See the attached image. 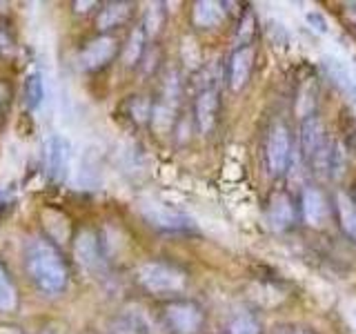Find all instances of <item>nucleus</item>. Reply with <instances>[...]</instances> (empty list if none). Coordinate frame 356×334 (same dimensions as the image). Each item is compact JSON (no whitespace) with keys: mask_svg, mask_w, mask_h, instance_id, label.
Returning a JSON list of instances; mask_svg holds the SVG:
<instances>
[{"mask_svg":"<svg viewBox=\"0 0 356 334\" xmlns=\"http://www.w3.org/2000/svg\"><path fill=\"white\" fill-rule=\"evenodd\" d=\"M300 207H303V218L309 228H321L327 218V203L323 194L314 187H307L300 198Z\"/></svg>","mask_w":356,"mask_h":334,"instance_id":"obj_10","label":"nucleus"},{"mask_svg":"<svg viewBox=\"0 0 356 334\" xmlns=\"http://www.w3.org/2000/svg\"><path fill=\"white\" fill-rule=\"evenodd\" d=\"M72 161V145L63 134H49L44 136L42 143V163H44V174L49 181L58 183L65 178L67 167Z\"/></svg>","mask_w":356,"mask_h":334,"instance_id":"obj_3","label":"nucleus"},{"mask_svg":"<svg viewBox=\"0 0 356 334\" xmlns=\"http://www.w3.org/2000/svg\"><path fill=\"white\" fill-rule=\"evenodd\" d=\"M170 328L178 334H196L200 323H203V315L194 303H172L165 312Z\"/></svg>","mask_w":356,"mask_h":334,"instance_id":"obj_6","label":"nucleus"},{"mask_svg":"<svg viewBox=\"0 0 356 334\" xmlns=\"http://www.w3.org/2000/svg\"><path fill=\"white\" fill-rule=\"evenodd\" d=\"M145 29H134V33L127 40V47H125V65H136L138 58L145 51Z\"/></svg>","mask_w":356,"mask_h":334,"instance_id":"obj_21","label":"nucleus"},{"mask_svg":"<svg viewBox=\"0 0 356 334\" xmlns=\"http://www.w3.org/2000/svg\"><path fill=\"white\" fill-rule=\"evenodd\" d=\"M321 67H323V72L327 74L330 81L337 85V87L345 89V92H348V89L356 83L354 72L343 61L334 58V56H323V58H321Z\"/></svg>","mask_w":356,"mask_h":334,"instance_id":"obj_14","label":"nucleus"},{"mask_svg":"<svg viewBox=\"0 0 356 334\" xmlns=\"http://www.w3.org/2000/svg\"><path fill=\"white\" fill-rule=\"evenodd\" d=\"M25 267L27 274L44 294H60L67 287V265L54 243L42 237H31L25 243Z\"/></svg>","mask_w":356,"mask_h":334,"instance_id":"obj_1","label":"nucleus"},{"mask_svg":"<svg viewBox=\"0 0 356 334\" xmlns=\"http://www.w3.org/2000/svg\"><path fill=\"white\" fill-rule=\"evenodd\" d=\"M118 51V42L111 36H100L85 45V49L78 56V67L83 72H96L105 67Z\"/></svg>","mask_w":356,"mask_h":334,"instance_id":"obj_4","label":"nucleus"},{"mask_svg":"<svg viewBox=\"0 0 356 334\" xmlns=\"http://www.w3.org/2000/svg\"><path fill=\"white\" fill-rule=\"evenodd\" d=\"M138 281L145 289H149L152 294H176V292H183L185 285H187V276L183 270L170 265V263H159V261H152V263H143L138 267Z\"/></svg>","mask_w":356,"mask_h":334,"instance_id":"obj_2","label":"nucleus"},{"mask_svg":"<svg viewBox=\"0 0 356 334\" xmlns=\"http://www.w3.org/2000/svg\"><path fill=\"white\" fill-rule=\"evenodd\" d=\"M305 22H307V27H312L316 33H330V22H327V18L323 16V14H318V11H307L305 14Z\"/></svg>","mask_w":356,"mask_h":334,"instance_id":"obj_24","label":"nucleus"},{"mask_svg":"<svg viewBox=\"0 0 356 334\" xmlns=\"http://www.w3.org/2000/svg\"><path fill=\"white\" fill-rule=\"evenodd\" d=\"M337 207H339V218H341L343 232L356 243V203L348 194H339Z\"/></svg>","mask_w":356,"mask_h":334,"instance_id":"obj_17","label":"nucleus"},{"mask_svg":"<svg viewBox=\"0 0 356 334\" xmlns=\"http://www.w3.org/2000/svg\"><path fill=\"white\" fill-rule=\"evenodd\" d=\"M140 212L154 228H161V230H185V228H189V218L183 214V212H178V209L165 205V203H159V200H143Z\"/></svg>","mask_w":356,"mask_h":334,"instance_id":"obj_5","label":"nucleus"},{"mask_svg":"<svg viewBox=\"0 0 356 334\" xmlns=\"http://www.w3.org/2000/svg\"><path fill=\"white\" fill-rule=\"evenodd\" d=\"M129 9H131L129 3H111V5H107L98 14V20H96L98 22V29L105 31V29H111V27L120 25V22L129 16Z\"/></svg>","mask_w":356,"mask_h":334,"instance_id":"obj_18","label":"nucleus"},{"mask_svg":"<svg viewBox=\"0 0 356 334\" xmlns=\"http://www.w3.org/2000/svg\"><path fill=\"white\" fill-rule=\"evenodd\" d=\"M294 334H312V332H307V330H296Z\"/></svg>","mask_w":356,"mask_h":334,"instance_id":"obj_31","label":"nucleus"},{"mask_svg":"<svg viewBox=\"0 0 356 334\" xmlns=\"http://www.w3.org/2000/svg\"><path fill=\"white\" fill-rule=\"evenodd\" d=\"M225 18V9H222L220 3H214V0H200V3L194 5V22L196 27H216L218 22Z\"/></svg>","mask_w":356,"mask_h":334,"instance_id":"obj_16","label":"nucleus"},{"mask_svg":"<svg viewBox=\"0 0 356 334\" xmlns=\"http://www.w3.org/2000/svg\"><path fill=\"white\" fill-rule=\"evenodd\" d=\"M74 256L76 263L85 267L87 272H94L103 263V256H100V245L98 239L92 230H81L74 239Z\"/></svg>","mask_w":356,"mask_h":334,"instance_id":"obj_8","label":"nucleus"},{"mask_svg":"<svg viewBox=\"0 0 356 334\" xmlns=\"http://www.w3.org/2000/svg\"><path fill=\"white\" fill-rule=\"evenodd\" d=\"M252 63H254V49L252 47H241L232 54L229 61V87L234 92L245 87L252 72Z\"/></svg>","mask_w":356,"mask_h":334,"instance_id":"obj_11","label":"nucleus"},{"mask_svg":"<svg viewBox=\"0 0 356 334\" xmlns=\"http://www.w3.org/2000/svg\"><path fill=\"white\" fill-rule=\"evenodd\" d=\"M163 5H152V9H147V16H145V33L147 36H156L163 25Z\"/></svg>","mask_w":356,"mask_h":334,"instance_id":"obj_23","label":"nucleus"},{"mask_svg":"<svg viewBox=\"0 0 356 334\" xmlns=\"http://www.w3.org/2000/svg\"><path fill=\"white\" fill-rule=\"evenodd\" d=\"M44 98H47V85H44L42 72L33 70L25 78V103L31 111H40Z\"/></svg>","mask_w":356,"mask_h":334,"instance_id":"obj_15","label":"nucleus"},{"mask_svg":"<svg viewBox=\"0 0 356 334\" xmlns=\"http://www.w3.org/2000/svg\"><path fill=\"white\" fill-rule=\"evenodd\" d=\"M154 122H156V127L159 129H167L170 127V122H172V107L170 105H161V107H156L154 111Z\"/></svg>","mask_w":356,"mask_h":334,"instance_id":"obj_26","label":"nucleus"},{"mask_svg":"<svg viewBox=\"0 0 356 334\" xmlns=\"http://www.w3.org/2000/svg\"><path fill=\"white\" fill-rule=\"evenodd\" d=\"M300 152L309 163H314L325 152V129L316 116H307L300 125Z\"/></svg>","mask_w":356,"mask_h":334,"instance_id":"obj_7","label":"nucleus"},{"mask_svg":"<svg viewBox=\"0 0 356 334\" xmlns=\"http://www.w3.org/2000/svg\"><path fill=\"white\" fill-rule=\"evenodd\" d=\"M76 11H87V7H96V3H76Z\"/></svg>","mask_w":356,"mask_h":334,"instance_id":"obj_29","label":"nucleus"},{"mask_svg":"<svg viewBox=\"0 0 356 334\" xmlns=\"http://www.w3.org/2000/svg\"><path fill=\"white\" fill-rule=\"evenodd\" d=\"M229 334H261V328L250 315H241L236 319H232Z\"/></svg>","mask_w":356,"mask_h":334,"instance_id":"obj_22","label":"nucleus"},{"mask_svg":"<svg viewBox=\"0 0 356 334\" xmlns=\"http://www.w3.org/2000/svg\"><path fill=\"white\" fill-rule=\"evenodd\" d=\"M181 51H183V58H185L187 67H196V65L200 63V51H198V47H196L194 38H185Z\"/></svg>","mask_w":356,"mask_h":334,"instance_id":"obj_25","label":"nucleus"},{"mask_svg":"<svg viewBox=\"0 0 356 334\" xmlns=\"http://www.w3.org/2000/svg\"><path fill=\"white\" fill-rule=\"evenodd\" d=\"M289 163V134L283 125H276L267 141V165L272 174H283Z\"/></svg>","mask_w":356,"mask_h":334,"instance_id":"obj_9","label":"nucleus"},{"mask_svg":"<svg viewBox=\"0 0 356 334\" xmlns=\"http://www.w3.org/2000/svg\"><path fill=\"white\" fill-rule=\"evenodd\" d=\"M42 221H44V228L49 230L51 239L56 243H65L67 239H70V223H67V218L60 214V212L44 209L42 212Z\"/></svg>","mask_w":356,"mask_h":334,"instance_id":"obj_19","label":"nucleus"},{"mask_svg":"<svg viewBox=\"0 0 356 334\" xmlns=\"http://www.w3.org/2000/svg\"><path fill=\"white\" fill-rule=\"evenodd\" d=\"M9 49H11V42H9V38L5 36V33H0V51L7 54Z\"/></svg>","mask_w":356,"mask_h":334,"instance_id":"obj_28","label":"nucleus"},{"mask_svg":"<svg viewBox=\"0 0 356 334\" xmlns=\"http://www.w3.org/2000/svg\"><path fill=\"white\" fill-rule=\"evenodd\" d=\"M216 114H218V94L214 89H203L196 98V122L198 129L203 134H209L214 129L216 122Z\"/></svg>","mask_w":356,"mask_h":334,"instance_id":"obj_12","label":"nucleus"},{"mask_svg":"<svg viewBox=\"0 0 356 334\" xmlns=\"http://www.w3.org/2000/svg\"><path fill=\"white\" fill-rule=\"evenodd\" d=\"M267 221H270V228L281 232L289 228L294 223V205L289 196L285 194H274L270 200V209H267Z\"/></svg>","mask_w":356,"mask_h":334,"instance_id":"obj_13","label":"nucleus"},{"mask_svg":"<svg viewBox=\"0 0 356 334\" xmlns=\"http://www.w3.org/2000/svg\"><path fill=\"white\" fill-rule=\"evenodd\" d=\"M0 334H22V332H18L14 328H0Z\"/></svg>","mask_w":356,"mask_h":334,"instance_id":"obj_30","label":"nucleus"},{"mask_svg":"<svg viewBox=\"0 0 356 334\" xmlns=\"http://www.w3.org/2000/svg\"><path fill=\"white\" fill-rule=\"evenodd\" d=\"M131 114H134V118L136 120H147L149 118V105H147V100H134L131 103Z\"/></svg>","mask_w":356,"mask_h":334,"instance_id":"obj_27","label":"nucleus"},{"mask_svg":"<svg viewBox=\"0 0 356 334\" xmlns=\"http://www.w3.org/2000/svg\"><path fill=\"white\" fill-rule=\"evenodd\" d=\"M18 303V294H16V287L14 281L9 278L7 270L0 265V312H11Z\"/></svg>","mask_w":356,"mask_h":334,"instance_id":"obj_20","label":"nucleus"},{"mask_svg":"<svg viewBox=\"0 0 356 334\" xmlns=\"http://www.w3.org/2000/svg\"><path fill=\"white\" fill-rule=\"evenodd\" d=\"M352 319H354V323H356V308H354V312H352Z\"/></svg>","mask_w":356,"mask_h":334,"instance_id":"obj_32","label":"nucleus"}]
</instances>
